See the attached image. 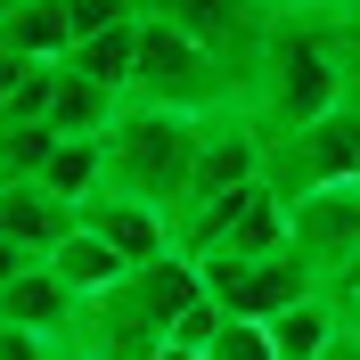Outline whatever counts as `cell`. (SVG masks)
<instances>
[{
	"mask_svg": "<svg viewBox=\"0 0 360 360\" xmlns=\"http://www.w3.org/2000/svg\"><path fill=\"white\" fill-rule=\"evenodd\" d=\"M360 82V41L344 17H270L254 66L238 74V115L278 148Z\"/></svg>",
	"mask_w": 360,
	"mask_h": 360,
	"instance_id": "cell-1",
	"label": "cell"
},
{
	"mask_svg": "<svg viewBox=\"0 0 360 360\" xmlns=\"http://www.w3.org/2000/svg\"><path fill=\"white\" fill-rule=\"evenodd\" d=\"M197 139H205V115L123 98V115H115L107 139H98V148H107V188L156 205L164 221H180V213H188V172H197Z\"/></svg>",
	"mask_w": 360,
	"mask_h": 360,
	"instance_id": "cell-2",
	"label": "cell"
},
{
	"mask_svg": "<svg viewBox=\"0 0 360 360\" xmlns=\"http://www.w3.org/2000/svg\"><path fill=\"white\" fill-rule=\"evenodd\" d=\"M131 98H148V107H180V115H229V107H238V74H229L205 41H188L172 17L148 8V17H139Z\"/></svg>",
	"mask_w": 360,
	"mask_h": 360,
	"instance_id": "cell-3",
	"label": "cell"
},
{
	"mask_svg": "<svg viewBox=\"0 0 360 360\" xmlns=\"http://www.w3.org/2000/svg\"><path fill=\"white\" fill-rule=\"evenodd\" d=\"M287 254L311 270L319 295H352L360 287V180L287 197Z\"/></svg>",
	"mask_w": 360,
	"mask_h": 360,
	"instance_id": "cell-4",
	"label": "cell"
},
{
	"mask_svg": "<svg viewBox=\"0 0 360 360\" xmlns=\"http://www.w3.org/2000/svg\"><path fill=\"white\" fill-rule=\"evenodd\" d=\"M270 188L278 197H311V188H336V180H360V82L344 90L336 107L319 115V123H303L295 139H278L270 148Z\"/></svg>",
	"mask_w": 360,
	"mask_h": 360,
	"instance_id": "cell-5",
	"label": "cell"
},
{
	"mask_svg": "<svg viewBox=\"0 0 360 360\" xmlns=\"http://www.w3.org/2000/svg\"><path fill=\"white\" fill-rule=\"evenodd\" d=\"M205 295H213V311L221 319H278V311H295L303 295H319L311 287V270L295 262V254H262V262H229V254H205Z\"/></svg>",
	"mask_w": 360,
	"mask_h": 360,
	"instance_id": "cell-6",
	"label": "cell"
},
{
	"mask_svg": "<svg viewBox=\"0 0 360 360\" xmlns=\"http://www.w3.org/2000/svg\"><path fill=\"white\" fill-rule=\"evenodd\" d=\"M270 172V139L254 131L246 115H205V139H197V172H188V213L213 197H229V188H254V180ZM180 229V221H172Z\"/></svg>",
	"mask_w": 360,
	"mask_h": 360,
	"instance_id": "cell-7",
	"label": "cell"
},
{
	"mask_svg": "<svg viewBox=\"0 0 360 360\" xmlns=\"http://www.w3.org/2000/svg\"><path fill=\"white\" fill-rule=\"evenodd\" d=\"M74 221L90 229V238H107L123 262H156V254H172V221H164L156 205H139V197H115V188H98L90 205H74Z\"/></svg>",
	"mask_w": 360,
	"mask_h": 360,
	"instance_id": "cell-8",
	"label": "cell"
},
{
	"mask_svg": "<svg viewBox=\"0 0 360 360\" xmlns=\"http://www.w3.org/2000/svg\"><path fill=\"white\" fill-rule=\"evenodd\" d=\"M0 319H8V328H33V336H66V344H74L82 303L49 278V262H33L25 278H8V287H0Z\"/></svg>",
	"mask_w": 360,
	"mask_h": 360,
	"instance_id": "cell-9",
	"label": "cell"
},
{
	"mask_svg": "<svg viewBox=\"0 0 360 360\" xmlns=\"http://www.w3.org/2000/svg\"><path fill=\"white\" fill-rule=\"evenodd\" d=\"M41 262H49V278H58V287H66L74 303H90V295H107V287H123V270H131V262H123V254L107 246V238H90L82 221H74L66 238H58V246L41 254Z\"/></svg>",
	"mask_w": 360,
	"mask_h": 360,
	"instance_id": "cell-10",
	"label": "cell"
},
{
	"mask_svg": "<svg viewBox=\"0 0 360 360\" xmlns=\"http://www.w3.org/2000/svg\"><path fill=\"white\" fill-rule=\"evenodd\" d=\"M74 229V205H58L41 180H0V238H17L25 254H49Z\"/></svg>",
	"mask_w": 360,
	"mask_h": 360,
	"instance_id": "cell-11",
	"label": "cell"
},
{
	"mask_svg": "<svg viewBox=\"0 0 360 360\" xmlns=\"http://www.w3.org/2000/svg\"><path fill=\"white\" fill-rule=\"evenodd\" d=\"M0 49H17V58H33V66H66V49H74L66 0H8V17H0Z\"/></svg>",
	"mask_w": 360,
	"mask_h": 360,
	"instance_id": "cell-12",
	"label": "cell"
},
{
	"mask_svg": "<svg viewBox=\"0 0 360 360\" xmlns=\"http://www.w3.org/2000/svg\"><path fill=\"white\" fill-rule=\"evenodd\" d=\"M66 74L115 90V98H131V74H139V17H131V25H107V33H90V41H74V49H66Z\"/></svg>",
	"mask_w": 360,
	"mask_h": 360,
	"instance_id": "cell-13",
	"label": "cell"
},
{
	"mask_svg": "<svg viewBox=\"0 0 360 360\" xmlns=\"http://www.w3.org/2000/svg\"><path fill=\"white\" fill-rule=\"evenodd\" d=\"M123 115V98L98 82H82V74L58 66V82H49V131L58 139H107V123Z\"/></svg>",
	"mask_w": 360,
	"mask_h": 360,
	"instance_id": "cell-14",
	"label": "cell"
},
{
	"mask_svg": "<svg viewBox=\"0 0 360 360\" xmlns=\"http://www.w3.org/2000/svg\"><path fill=\"white\" fill-rule=\"evenodd\" d=\"M336 336H344L336 295H303L295 311H278V319H270V352H278V360H319Z\"/></svg>",
	"mask_w": 360,
	"mask_h": 360,
	"instance_id": "cell-15",
	"label": "cell"
},
{
	"mask_svg": "<svg viewBox=\"0 0 360 360\" xmlns=\"http://www.w3.org/2000/svg\"><path fill=\"white\" fill-rule=\"evenodd\" d=\"M33 180H41L58 205H90L98 188H107V148H98V139H58Z\"/></svg>",
	"mask_w": 360,
	"mask_h": 360,
	"instance_id": "cell-16",
	"label": "cell"
},
{
	"mask_svg": "<svg viewBox=\"0 0 360 360\" xmlns=\"http://www.w3.org/2000/svg\"><path fill=\"white\" fill-rule=\"evenodd\" d=\"M49 148H58L49 123H0V180H33Z\"/></svg>",
	"mask_w": 360,
	"mask_h": 360,
	"instance_id": "cell-17",
	"label": "cell"
},
{
	"mask_svg": "<svg viewBox=\"0 0 360 360\" xmlns=\"http://www.w3.org/2000/svg\"><path fill=\"white\" fill-rule=\"evenodd\" d=\"M205 360H278L262 319H221V336L205 344Z\"/></svg>",
	"mask_w": 360,
	"mask_h": 360,
	"instance_id": "cell-18",
	"label": "cell"
},
{
	"mask_svg": "<svg viewBox=\"0 0 360 360\" xmlns=\"http://www.w3.org/2000/svg\"><path fill=\"white\" fill-rule=\"evenodd\" d=\"M0 360H66V336H33V328L0 319Z\"/></svg>",
	"mask_w": 360,
	"mask_h": 360,
	"instance_id": "cell-19",
	"label": "cell"
},
{
	"mask_svg": "<svg viewBox=\"0 0 360 360\" xmlns=\"http://www.w3.org/2000/svg\"><path fill=\"white\" fill-rule=\"evenodd\" d=\"M33 74H41L33 58H17V49H0V107H8V98H17V90L33 82Z\"/></svg>",
	"mask_w": 360,
	"mask_h": 360,
	"instance_id": "cell-20",
	"label": "cell"
},
{
	"mask_svg": "<svg viewBox=\"0 0 360 360\" xmlns=\"http://www.w3.org/2000/svg\"><path fill=\"white\" fill-rule=\"evenodd\" d=\"M270 17H344V0H262Z\"/></svg>",
	"mask_w": 360,
	"mask_h": 360,
	"instance_id": "cell-21",
	"label": "cell"
},
{
	"mask_svg": "<svg viewBox=\"0 0 360 360\" xmlns=\"http://www.w3.org/2000/svg\"><path fill=\"white\" fill-rule=\"evenodd\" d=\"M33 262H41V254H25L17 238H0V287H8V278H25V270H33Z\"/></svg>",
	"mask_w": 360,
	"mask_h": 360,
	"instance_id": "cell-22",
	"label": "cell"
},
{
	"mask_svg": "<svg viewBox=\"0 0 360 360\" xmlns=\"http://www.w3.org/2000/svg\"><path fill=\"white\" fill-rule=\"evenodd\" d=\"M319 360H360V336H352V328H344V336L328 344V352H319Z\"/></svg>",
	"mask_w": 360,
	"mask_h": 360,
	"instance_id": "cell-23",
	"label": "cell"
},
{
	"mask_svg": "<svg viewBox=\"0 0 360 360\" xmlns=\"http://www.w3.org/2000/svg\"><path fill=\"white\" fill-rule=\"evenodd\" d=\"M164 360H205V352H164Z\"/></svg>",
	"mask_w": 360,
	"mask_h": 360,
	"instance_id": "cell-24",
	"label": "cell"
},
{
	"mask_svg": "<svg viewBox=\"0 0 360 360\" xmlns=\"http://www.w3.org/2000/svg\"><path fill=\"white\" fill-rule=\"evenodd\" d=\"M0 17H8V0H0Z\"/></svg>",
	"mask_w": 360,
	"mask_h": 360,
	"instance_id": "cell-25",
	"label": "cell"
}]
</instances>
